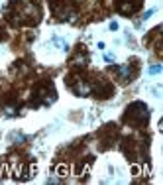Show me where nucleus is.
<instances>
[{
  "instance_id": "obj_1",
  "label": "nucleus",
  "mask_w": 163,
  "mask_h": 185,
  "mask_svg": "<svg viewBox=\"0 0 163 185\" xmlns=\"http://www.w3.org/2000/svg\"><path fill=\"white\" fill-rule=\"evenodd\" d=\"M159 71H161V65H153V67L147 69V73H149V75H155V73H159Z\"/></svg>"
},
{
  "instance_id": "obj_2",
  "label": "nucleus",
  "mask_w": 163,
  "mask_h": 185,
  "mask_svg": "<svg viewBox=\"0 0 163 185\" xmlns=\"http://www.w3.org/2000/svg\"><path fill=\"white\" fill-rule=\"evenodd\" d=\"M110 30H118V24H116V22H110Z\"/></svg>"
}]
</instances>
